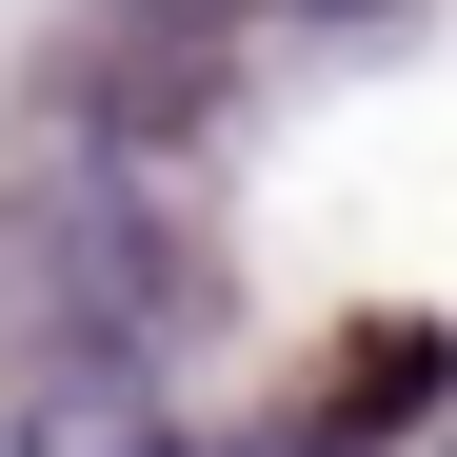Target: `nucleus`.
Masks as SVG:
<instances>
[{
    "mask_svg": "<svg viewBox=\"0 0 457 457\" xmlns=\"http://www.w3.org/2000/svg\"><path fill=\"white\" fill-rule=\"evenodd\" d=\"M21 457H219L160 378H120V358H60V378H21V418H0Z\"/></svg>",
    "mask_w": 457,
    "mask_h": 457,
    "instance_id": "nucleus-1",
    "label": "nucleus"
},
{
    "mask_svg": "<svg viewBox=\"0 0 457 457\" xmlns=\"http://www.w3.org/2000/svg\"><path fill=\"white\" fill-rule=\"evenodd\" d=\"M278 21H398V0H278Z\"/></svg>",
    "mask_w": 457,
    "mask_h": 457,
    "instance_id": "nucleus-2",
    "label": "nucleus"
},
{
    "mask_svg": "<svg viewBox=\"0 0 457 457\" xmlns=\"http://www.w3.org/2000/svg\"><path fill=\"white\" fill-rule=\"evenodd\" d=\"M437 457H457V437H437Z\"/></svg>",
    "mask_w": 457,
    "mask_h": 457,
    "instance_id": "nucleus-3",
    "label": "nucleus"
}]
</instances>
